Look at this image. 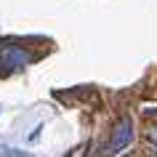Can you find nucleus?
I'll return each instance as SVG.
<instances>
[{"label":"nucleus","instance_id":"20e7f679","mask_svg":"<svg viewBox=\"0 0 157 157\" xmlns=\"http://www.w3.org/2000/svg\"><path fill=\"white\" fill-rule=\"evenodd\" d=\"M149 139L157 144V125H155V128H149Z\"/></svg>","mask_w":157,"mask_h":157},{"label":"nucleus","instance_id":"f03ea898","mask_svg":"<svg viewBox=\"0 0 157 157\" xmlns=\"http://www.w3.org/2000/svg\"><path fill=\"white\" fill-rule=\"evenodd\" d=\"M131 139H133V125H131V120H120L117 128L112 131V136H109V155H120V152L131 144Z\"/></svg>","mask_w":157,"mask_h":157},{"label":"nucleus","instance_id":"7ed1b4c3","mask_svg":"<svg viewBox=\"0 0 157 157\" xmlns=\"http://www.w3.org/2000/svg\"><path fill=\"white\" fill-rule=\"evenodd\" d=\"M0 155H16V157H21L24 152H21V149H13V147H0Z\"/></svg>","mask_w":157,"mask_h":157},{"label":"nucleus","instance_id":"f257e3e1","mask_svg":"<svg viewBox=\"0 0 157 157\" xmlns=\"http://www.w3.org/2000/svg\"><path fill=\"white\" fill-rule=\"evenodd\" d=\"M32 51L19 48V45H6L0 48V69L3 72H13V69H24L27 64H32Z\"/></svg>","mask_w":157,"mask_h":157}]
</instances>
